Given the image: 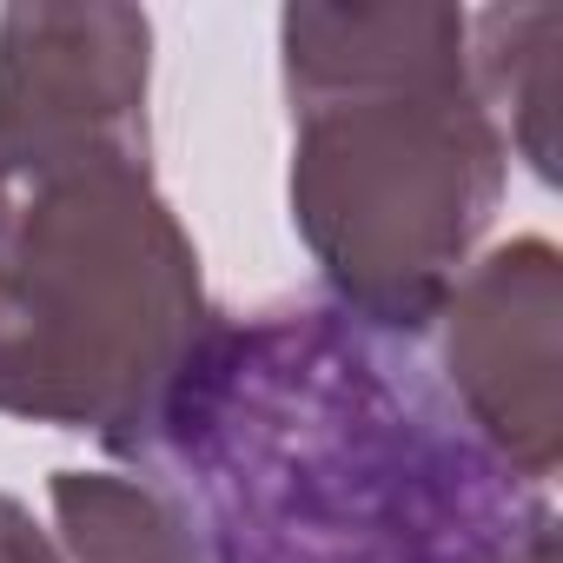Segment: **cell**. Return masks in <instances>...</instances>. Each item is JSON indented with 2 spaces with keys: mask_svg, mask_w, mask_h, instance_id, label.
<instances>
[{
  "mask_svg": "<svg viewBox=\"0 0 563 563\" xmlns=\"http://www.w3.org/2000/svg\"><path fill=\"white\" fill-rule=\"evenodd\" d=\"M0 563H67L54 550V537L34 523V510L8 490H0Z\"/></svg>",
  "mask_w": 563,
  "mask_h": 563,
  "instance_id": "obj_9",
  "label": "cell"
},
{
  "mask_svg": "<svg viewBox=\"0 0 563 563\" xmlns=\"http://www.w3.org/2000/svg\"><path fill=\"white\" fill-rule=\"evenodd\" d=\"M212 319L153 173H93L0 219V418L120 457Z\"/></svg>",
  "mask_w": 563,
  "mask_h": 563,
  "instance_id": "obj_2",
  "label": "cell"
},
{
  "mask_svg": "<svg viewBox=\"0 0 563 563\" xmlns=\"http://www.w3.org/2000/svg\"><path fill=\"white\" fill-rule=\"evenodd\" d=\"M497 563H556V517H550V523H537V530H530L510 556H497Z\"/></svg>",
  "mask_w": 563,
  "mask_h": 563,
  "instance_id": "obj_10",
  "label": "cell"
},
{
  "mask_svg": "<svg viewBox=\"0 0 563 563\" xmlns=\"http://www.w3.org/2000/svg\"><path fill=\"white\" fill-rule=\"evenodd\" d=\"M431 332L438 385L464 424L550 490L563 457V252L543 232L490 245L464 265Z\"/></svg>",
  "mask_w": 563,
  "mask_h": 563,
  "instance_id": "obj_5",
  "label": "cell"
},
{
  "mask_svg": "<svg viewBox=\"0 0 563 563\" xmlns=\"http://www.w3.org/2000/svg\"><path fill=\"white\" fill-rule=\"evenodd\" d=\"M471 93L497 120L504 146L530 159L543 186H556V60H563V8H484L464 27Z\"/></svg>",
  "mask_w": 563,
  "mask_h": 563,
  "instance_id": "obj_7",
  "label": "cell"
},
{
  "mask_svg": "<svg viewBox=\"0 0 563 563\" xmlns=\"http://www.w3.org/2000/svg\"><path fill=\"white\" fill-rule=\"evenodd\" d=\"M47 510H54V550L67 563H206L186 510L173 504L166 484L146 471H54L47 477Z\"/></svg>",
  "mask_w": 563,
  "mask_h": 563,
  "instance_id": "obj_8",
  "label": "cell"
},
{
  "mask_svg": "<svg viewBox=\"0 0 563 563\" xmlns=\"http://www.w3.org/2000/svg\"><path fill=\"white\" fill-rule=\"evenodd\" d=\"M153 21L120 0L0 8V219L93 179L153 173Z\"/></svg>",
  "mask_w": 563,
  "mask_h": 563,
  "instance_id": "obj_4",
  "label": "cell"
},
{
  "mask_svg": "<svg viewBox=\"0 0 563 563\" xmlns=\"http://www.w3.org/2000/svg\"><path fill=\"white\" fill-rule=\"evenodd\" d=\"M510 186V146L471 80H411L292 107V232L325 299L418 339L477 258Z\"/></svg>",
  "mask_w": 563,
  "mask_h": 563,
  "instance_id": "obj_3",
  "label": "cell"
},
{
  "mask_svg": "<svg viewBox=\"0 0 563 563\" xmlns=\"http://www.w3.org/2000/svg\"><path fill=\"white\" fill-rule=\"evenodd\" d=\"M120 464L173 490L206 563H497L556 517L411 339L332 299L212 306Z\"/></svg>",
  "mask_w": 563,
  "mask_h": 563,
  "instance_id": "obj_1",
  "label": "cell"
},
{
  "mask_svg": "<svg viewBox=\"0 0 563 563\" xmlns=\"http://www.w3.org/2000/svg\"><path fill=\"white\" fill-rule=\"evenodd\" d=\"M464 8H286L278 14V74L286 100H332L411 80H471Z\"/></svg>",
  "mask_w": 563,
  "mask_h": 563,
  "instance_id": "obj_6",
  "label": "cell"
}]
</instances>
